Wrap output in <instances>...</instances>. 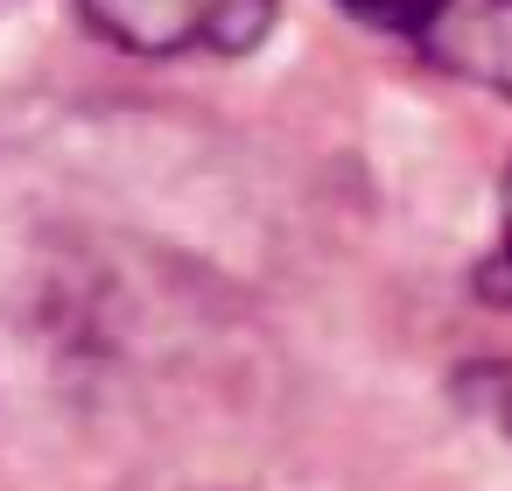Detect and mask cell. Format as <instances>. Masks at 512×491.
<instances>
[{"instance_id":"obj_1","label":"cell","mask_w":512,"mask_h":491,"mask_svg":"<svg viewBox=\"0 0 512 491\" xmlns=\"http://www.w3.org/2000/svg\"><path fill=\"white\" fill-rule=\"evenodd\" d=\"M274 15V0H85V22L127 50H246Z\"/></svg>"},{"instance_id":"obj_2","label":"cell","mask_w":512,"mask_h":491,"mask_svg":"<svg viewBox=\"0 0 512 491\" xmlns=\"http://www.w3.org/2000/svg\"><path fill=\"white\" fill-rule=\"evenodd\" d=\"M428 36L456 71L512 92V0H449Z\"/></svg>"},{"instance_id":"obj_3","label":"cell","mask_w":512,"mask_h":491,"mask_svg":"<svg viewBox=\"0 0 512 491\" xmlns=\"http://www.w3.org/2000/svg\"><path fill=\"white\" fill-rule=\"evenodd\" d=\"M337 8H344L351 22L379 29V36H428V29L442 22L449 0H337Z\"/></svg>"},{"instance_id":"obj_4","label":"cell","mask_w":512,"mask_h":491,"mask_svg":"<svg viewBox=\"0 0 512 491\" xmlns=\"http://www.w3.org/2000/svg\"><path fill=\"white\" fill-rule=\"evenodd\" d=\"M484 295L498 309H512V169H505V197H498V246L484 260Z\"/></svg>"}]
</instances>
